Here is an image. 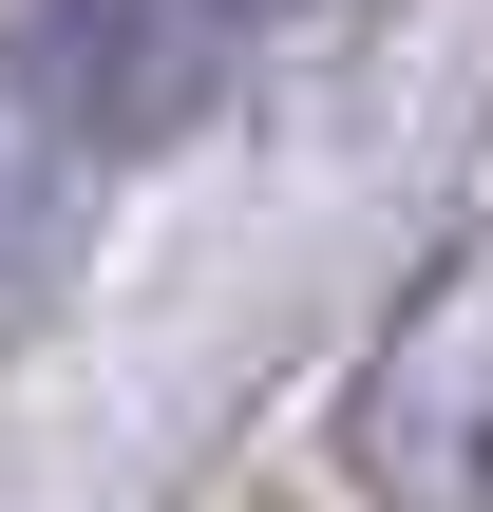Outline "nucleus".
<instances>
[{
  "label": "nucleus",
  "mask_w": 493,
  "mask_h": 512,
  "mask_svg": "<svg viewBox=\"0 0 493 512\" xmlns=\"http://www.w3.org/2000/svg\"><path fill=\"white\" fill-rule=\"evenodd\" d=\"M95 190H114V152L57 114V76L0 38V342H38L57 323V285H76V247H95Z\"/></svg>",
  "instance_id": "nucleus-3"
},
{
  "label": "nucleus",
  "mask_w": 493,
  "mask_h": 512,
  "mask_svg": "<svg viewBox=\"0 0 493 512\" xmlns=\"http://www.w3.org/2000/svg\"><path fill=\"white\" fill-rule=\"evenodd\" d=\"M0 38L57 76V114H76L114 171H152L171 133H209L228 76H247V19H228V0H19Z\"/></svg>",
  "instance_id": "nucleus-2"
},
{
  "label": "nucleus",
  "mask_w": 493,
  "mask_h": 512,
  "mask_svg": "<svg viewBox=\"0 0 493 512\" xmlns=\"http://www.w3.org/2000/svg\"><path fill=\"white\" fill-rule=\"evenodd\" d=\"M342 475L380 512H493V228H456L380 304V342L342 380Z\"/></svg>",
  "instance_id": "nucleus-1"
},
{
  "label": "nucleus",
  "mask_w": 493,
  "mask_h": 512,
  "mask_svg": "<svg viewBox=\"0 0 493 512\" xmlns=\"http://www.w3.org/2000/svg\"><path fill=\"white\" fill-rule=\"evenodd\" d=\"M228 19H247V38H266V19H323V0H228Z\"/></svg>",
  "instance_id": "nucleus-4"
}]
</instances>
